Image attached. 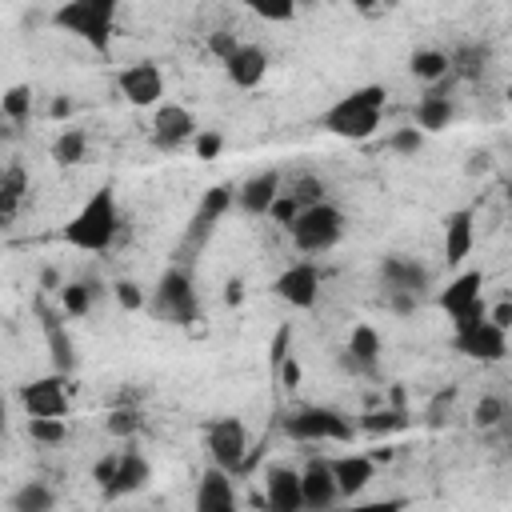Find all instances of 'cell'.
<instances>
[{
    "instance_id": "6da1fadb",
    "label": "cell",
    "mask_w": 512,
    "mask_h": 512,
    "mask_svg": "<svg viewBox=\"0 0 512 512\" xmlns=\"http://www.w3.org/2000/svg\"><path fill=\"white\" fill-rule=\"evenodd\" d=\"M384 100H388L384 84H360L320 112V128L340 140H368L384 120Z\"/></svg>"
},
{
    "instance_id": "7a4b0ae2",
    "label": "cell",
    "mask_w": 512,
    "mask_h": 512,
    "mask_svg": "<svg viewBox=\"0 0 512 512\" xmlns=\"http://www.w3.org/2000/svg\"><path fill=\"white\" fill-rule=\"evenodd\" d=\"M120 232V208H116V192L112 188H96L80 208L76 216L64 224V244L76 248V252H108L112 240Z\"/></svg>"
},
{
    "instance_id": "3957f363",
    "label": "cell",
    "mask_w": 512,
    "mask_h": 512,
    "mask_svg": "<svg viewBox=\"0 0 512 512\" xmlns=\"http://www.w3.org/2000/svg\"><path fill=\"white\" fill-rule=\"evenodd\" d=\"M116 12H120V0H64L52 12V24L60 32L92 44L96 52H104L116 32Z\"/></svg>"
},
{
    "instance_id": "277c9868",
    "label": "cell",
    "mask_w": 512,
    "mask_h": 512,
    "mask_svg": "<svg viewBox=\"0 0 512 512\" xmlns=\"http://www.w3.org/2000/svg\"><path fill=\"white\" fill-rule=\"evenodd\" d=\"M288 232H292V244L300 252H308V256L332 252L344 240V212L336 204H328V200L308 204V208H300V216H296V224Z\"/></svg>"
},
{
    "instance_id": "5b68a950",
    "label": "cell",
    "mask_w": 512,
    "mask_h": 512,
    "mask_svg": "<svg viewBox=\"0 0 512 512\" xmlns=\"http://www.w3.org/2000/svg\"><path fill=\"white\" fill-rule=\"evenodd\" d=\"M284 432L300 444H324V440L348 444L352 440V424L336 408H300V412L284 416Z\"/></svg>"
},
{
    "instance_id": "8992f818",
    "label": "cell",
    "mask_w": 512,
    "mask_h": 512,
    "mask_svg": "<svg viewBox=\"0 0 512 512\" xmlns=\"http://www.w3.org/2000/svg\"><path fill=\"white\" fill-rule=\"evenodd\" d=\"M204 448H208L212 464H220L228 472H244L248 468V428H244V420H236V416L212 420L208 432H204Z\"/></svg>"
},
{
    "instance_id": "52a82bcc",
    "label": "cell",
    "mask_w": 512,
    "mask_h": 512,
    "mask_svg": "<svg viewBox=\"0 0 512 512\" xmlns=\"http://www.w3.org/2000/svg\"><path fill=\"white\" fill-rule=\"evenodd\" d=\"M452 348L476 364H496L508 356V328H500L492 316H484L472 328H456L452 332Z\"/></svg>"
},
{
    "instance_id": "ba28073f",
    "label": "cell",
    "mask_w": 512,
    "mask_h": 512,
    "mask_svg": "<svg viewBox=\"0 0 512 512\" xmlns=\"http://www.w3.org/2000/svg\"><path fill=\"white\" fill-rule=\"evenodd\" d=\"M156 312H164L172 324H192L200 316L196 292H192V276L184 268H168L156 284Z\"/></svg>"
},
{
    "instance_id": "9c48e42d",
    "label": "cell",
    "mask_w": 512,
    "mask_h": 512,
    "mask_svg": "<svg viewBox=\"0 0 512 512\" xmlns=\"http://www.w3.org/2000/svg\"><path fill=\"white\" fill-rule=\"evenodd\" d=\"M320 284H324V276H320V268L312 264V260H296V264H288L276 280H272V292L288 304V308H312L316 300H320Z\"/></svg>"
},
{
    "instance_id": "30bf717a",
    "label": "cell",
    "mask_w": 512,
    "mask_h": 512,
    "mask_svg": "<svg viewBox=\"0 0 512 512\" xmlns=\"http://www.w3.org/2000/svg\"><path fill=\"white\" fill-rule=\"evenodd\" d=\"M20 404L28 416H68V372H52V376H36L28 384H20Z\"/></svg>"
},
{
    "instance_id": "8fae6325",
    "label": "cell",
    "mask_w": 512,
    "mask_h": 512,
    "mask_svg": "<svg viewBox=\"0 0 512 512\" xmlns=\"http://www.w3.org/2000/svg\"><path fill=\"white\" fill-rule=\"evenodd\" d=\"M116 88H120V96H124L132 108H156V104H164V100H160V96H164V72H160L152 60H136V64L120 68Z\"/></svg>"
},
{
    "instance_id": "7c38bea8",
    "label": "cell",
    "mask_w": 512,
    "mask_h": 512,
    "mask_svg": "<svg viewBox=\"0 0 512 512\" xmlns=\"http://www.w3.org/2000/svg\"><path fill=\"white\" fill-rule=\"evenodd\" d=\"M196 116L184 108V104H156L152 112V144L164 148V152H176L184 144L196 140Z\"/></svg>"
},
{
    "instance_id": "4fadbf2b",
    "label": "cell",
    "mask_w": 512,
    "mask_h": 512,
    "mask_svg": "<svg viewBox=\"0 0 512 512\" xmlns=\"http://www.w3.org/2000/svg\"><path fill=\"white\" fill-rule=\"evenodd\" d=\"M264 496L272 512H300L304 508V480L292 464H272L264 472Z\"/></svg>"
},
{
    "instance_id": "5bb4252c",
    "label": "cell",
    "mask_w": 512,
    "mask_h": 512,
    "mask_svg": "<svg viewBox=\"0 0 512 512\" xmlns=\"http://www.w3.org/2000/svg\"><path fill=\"white\" fill-rule=\"evenodd\" d=\"M236 204V188H228V184H212L204 196H200V204H196V212H192V228H188V240H192V248H200L204 240H208V232L216 228V220H224V212Z\"/></svg>"
},
{
    "instance_id": "9a60e30c",
    "label": "cell",
    "mask_w": 512,
    "mask_h": 512,
    "mask_svg": "<svg viewBox=\"0 0 512 512\" xmlns=\"http://www.w3.org/2000/svg\"><path fill=\"white\" fill-rule=\"evenodd\" d=\"M300 480H304V508H332L336 500H344L336 472H332V460H324V456H312L300 468Z\"/></svg>"
},
{
    "instance_id": "2e32d148",
    "label": "cell",
    "mask_w": 512,
    "mask_h": 512,
    "mask_svg": "<svg viewBox=\"0 0 512 512\" xmlns=\"http://www.w3.org/2000/svg\"><path fill=\"white\" fill-rule=\"evenodd\" d=\"M476 244V212L472 208H456L444 216V260L456 268L472 256Z\"/></svg>"
},
{
    "instance_id": "e0dca14e",
    "label": "cell",
    "mask_w": 512,
    "mask_h": 512,
    "mask_svg": "<svg viewBox=\"0 0 512 512\" xmlns=\"http://www.w3.org/2000/svg\"><path fill=\"white\" fill-rule=\"evenodd\" d=\"M196 512H232L236 508V492H232V472L212 464L200 484H196V496H192Z\"/></svg>"
},
{
    "instance_id": "ac0fdd59",
    "label": "cell",
    "mask_w": 512,
    "mask_h": 512,
    "mask_svg": "<svg viewBox=\"0 0 512 512\" xmlns=\"http://www.w3.org/2000/svg\"><path fill=\"white\" fill-rule=\"evenodd\" d=\"M224 76H228L236 88H244V92L260 88L264 76H268V56H264V48H256V44H240V48L224 60Z\"/></svg>"
},
{
    "instance_id": "d6986e66",
    "label": "cell",
    "mask_w": 512,
    "mask_h": 512,
    "mask_svg": "<svg viewBox=\"0 0 512 512\" xmlns=\"http://www.w3.org/2000/svg\"><path fill=\"white\" fill-rule=\"evenodd\" d=\"M332 472H336L340 496L352 500V496H360L376 480V460L364 456V452H344V456H332Z\"/></svg>"
},
{
    "instance_id": "ffe728a7",
    "label": "cell",
    "mask_w": 512,
    "mask_h": 512,
    "mask_svg": "<svg viewBox=\"0 0 512 512\" xmlns=\"http://www.w3.org/2000/svg\"><path fill=\"white\" fill-rule=\"evenodd\" d=\"M436 300H440V308L456 320V316H460V312H468L476 300H484V272L468 268V272L452 276V280H448V288H444Z\"/></svg>"
},
{
    "instance_id": "44dd1931",
    "label": "cell",
    "mask_w": 512,
    "mask_h": 512,
    "mask_svg": "<svg viewBox=\"0 0 512 512\" xmlns=\"http://www.w3.org/2000/svg\"><path fill=\"white\" fill-rule=\"evenodd\" d=\"M380 352H384L380 332L372 324H356L352 336H348V348H344V368H352V372H376Z\"/></svg>"
},
{
    "instance_id": "7402d4cb",
    "label": "cell",
    "mask_w": 512,
    "mask_h": 512,
    "mask_svg": "<svg viewBox=\"0 0 512 512\" xmlns=\"http://www.w3.org/2000/svg\"><path fill=\"white\" fill-rule=\"evenodd\" d=\"M280 192H284V188H280V172L268 168V172H260V176H252V180H244V184L236 188V204H240L244 212H252V216H268V208H272V200H276Z\"/></svg>"
},
{
    "instance_id": "603a6c76",
    "label": "cell",
    "mask_w": 512,
    "mask_h": 512,
    "mask_svg": "<svg viewBox=\"0 0 512 512\" xmlns=\"http://www.w3.org/2000/svg\"><path fill=\"white\" fill-rule=\"evenodd\" d=\"M152 480V464L140 456V452H120V460H116V476L104 484V496H132V492H140L144 484Z\"/></svg>"
},
{
    "instance_id": "cb8c5ba5",
    "label": "cell",
    "mask_w": 512,
    "mask_h": 512,
    "mask_svg": "<svg viewBox=\"0 0 512 512\" xmlns=\"http://www.w3.org/2000/svg\"><path fill=\"white\" fill-rule=\"evenodd\" d=\"M380 276H384V288L388 292H412V296H420L424 284H428V272L416 260H408V256H388L384 268H380Z\"/></svg>"
},
{
    "instance_id": "d4e9b609",
    "label": "cell",
    "mask_w": 512,
    "mask_h": 512,
    "mask_svg": "<svg viewBox=\"0 0 512 512\" xmlns=\"http://www.w3.org/2000/svg\"><path fill=\"white\" fill-rule=\"evenodd\" d=\"M24 192H28V176L20 164H8L4 176H0V224H12L20 204H24Z\"/></svg>"
},
{
    "instance_id": "484cf974",
    "label": "cell",
    "mask_w": 512,
    "mask_h": 512,
    "mask_svg": "<svg viewBox=\"0 0 512 512\" xmlns=\"http://www.w3.org/2000/svg\"><path fill=\"white\" fill-rule=\"evenodd\" d=\"M408 72H412L416 80H424V84H436V80H444V76L452 72V56L440 52V48H416V52L408 56Z\"/></svg>"
},
{
    "instance_id": "4316f807",
    "label": "cell",
    "mask_w": 512,
    "mask_h": 512,
    "mask_svg": "<svg viewBox=\"0 0 512 512\" xmlns=\"http://www.w3.org/2000/svg\"><path fill=\"white\" fill-rule=\"evenodd\" d=\"M452 124V100L440 92H428L416 100V128L424 132H444Z\"/></svg>"
},
{
    "instance_id": "83f0119b",
    "label": "cell",
    "mask_w": 512,
    "mask_h": 512,
    "mask_svg": "<svg viewBox=\"0 0 512 512\" xmlns=\"http://www.w3.org/2000/svg\"><path fill=\"white\" fill-rule=\"evenodd\" d=\"M84 152H88V136L80 128H60V136L52 140V160L64 164V168L68 164H80Z\"/></svg>"
},
{
    "instance_id": "f1b7e54d",
    "label": "cell",
    "mask_w": 512,
    "mask_h": 512,
    "mask_svg": "<svg viewBox=\"0 0 512 512\" xmlns=\"http://www.w3.org/2000/svg\"><path fill=\"white\" fill-rule=\"evenodd\" d=\"M56 504V492L40 480H28L16 496H12V512H48Z\"/></svg>"
},
{
    "instance_id": "f546056e",
    "label": "cell",
    "mask_w": 512,
    "mask_h": 512,
    "mask_svg": "<svg viewBox=\"0 0 512 512\" xmlns=\"http://www.w3.org/2000/svg\"><path fill=\"white\" fill-rule=\"evenodd\" d=\"M44 332H48V348H52V364H56V372H72V364H76V352H72V340H68V332L60 328V320H44Z\"/></svg>"
},
{
    "instance_id": "4dcf8cb0",
    "label": "cell",
    "mask_w": 512,
    "mask_h": 512,
    "mask_svg": "<svg viewBox=\"0 0 512 512\" xmlns=\"http://www.w3.org/2000/svg\"><path fill=\"white\" fill-rule=\"evenodd\" d=\"M0 112H4L12 124L28 120V116H32V84H12V88H4V96H0Z\"/></svg>"
},
{
    "instance_id": "1f68e13d",
    "label": "cell",
    "mask_w": 512,
    "mask_h": 512,
    "mask_svg": "<svg viewBox=\"0 0 512 512\" xmlns=\"http://www.w3.org/2000/svg\"><path fill=\"white\" fill-rule=\"evenodd\" d=\"M28 436L36 444H64L68 424H64V416H28Z\"/></svg>"
},
{
    "instance_id": "d6a6232c",
    "label": "cell",
    "mask_w": 512,
    "mask_h": 512,
    "mask_svg": "<svg viewBox=\"0 0 512 512\" xmlns=\"http://www.w3.org/2000/svg\"><path fill=\"white\" fill-rule=\"evenodd\" d=\"M60 308L68 316H88V308H92V284H84V280L60 284Z\"/></svg>"
},
{
    "instance_id": "836d02e7",
    "label": "cell",
    "mask_w": 512,
    "mask_h": 512,
    "mask_svg": "<svg viewBox=\"0 0 512 512\" xmlns=\"http://www.w3.org/2000/svg\"><path fill=\"white\" fill-rule=\"evenodd\" d=\"M244 4L268 24H292L296 20V0H244Z\"/></svg>"
},
{
    "instance_id": "e575fe53",
    "label": "cell",
    "mask_w": 512,
    "mask_h": 512,
    "mask_svg": "<svg viewBox=\"0 0 512 512\" xmlns=\"http://www.w3.org/2000/svg\"><path fill=\"white\" fill-rule=\"evenodd\" d=\"M296 216H300V200H296L292 192H280V196L272 200V208H268V220L280 224V228H292Z\"/></svg>"
},
{
    "instance_id": "d590c367",
    "label": "cell",
    "mask_w": 512,
    "mask_h": 512,
    "mask_svg": "<svg viewBox=\"0 0 512 512\" xmlns=\"http://www.w3.org/2000/svg\"><path fill=\"white\" fill-rule=\"evenodd\" d=\"M472 420H476V428H496V424L504 420V400H500V396H484V400H476Z\"/></svg>"
},
{
    "instance_id": "8d00e7d4",
    "label": "cell",
    "mask_w": 512,
    "mask_h": 512,
    "mask_svg": "<svg viewBox=\"0 0 512 512\" xmlns=\"http://www.w3.org/2000/svg\"><path fill=\"white\" fill-rule=\"evenodd\" d=\"M192 152H196L200 160H216V156L224 152V132H216V128H200L196 140H192Z\"/></svg>"
},
{
    "instance_id": "74e56055",
    "label": "cell",
    "mask_w": 512,
    "mask_h": 512,
    "mask_svg": "<svg viewBox=\"0 0 512 512\" xmlns=\"http://www.w3.org/2000/svg\"><path fill=\"white\" fill-rule=\"evenodd\" d=\"M136 428H140V412L136 408H112L108 412V432L112 436H136Z\"/></svg>"
},
{
    "instance_id": "f35d334b",
    "label": "cell",
    "mask_w": 512,
    "mask_h": 512,
    "mask_svg": "<svg viewBox=\"0 0 512 512\" xmlns=\"http://www.w3.org/2000/svg\"><path fill=\"white\" fill-rule=\"evenodd\" d=\"M112 296H116V304H120V308H128V312L144 308V292H140V284H136V280H116V284H112Z\"/></svg>"
},
{
    "instance_id": "ab89813d",
    "label": "cell",
    "mask_w": 512,
    "mask_h": 512,
    "mask_svg": "<svg viewBox=\"0 0 512 512\" xmlns=\"http://www.w3.org/2000/svg\"><path fill=\"white\" fill-rule=\"evenodd\" d=\"M424 136H428V132H424V128H416V124H412V128H400V132L392 136V148H396V152H404V156H416V152L424 148Z\"/></svg>"
},
{
    "instance_id": "60d3db41",
    "label": "cell",
    "mask_w": 512,
    "mask_h": 512,
    "mask_svg": "<svg viewBox=\"0 0 512 512\" xmlns=\"http://www.w3.org/2000/svg\"><path fill=\"white\" fill-rule=\"evenodd\" d=\"M360 428H368V432H392V428H404V412H368L364 420H360Z\"/></svg>"
},
{
    "instance_id": "b9f144b4",
    "label": "cell",
    "mask_w": 512,
    "mask_h": 512,
    "mask_svg": "<svg viewBox=\"0 0 512 512\" xmlns=\"http://www.w3.org/2000/svg\"><path fill=\"white\" fill-rule=\"evenodd\" d=\"M236 48H240V40H236L232 32H212V36H208V52H212L220 64H224V60H228Z\"/></svg>"
},
{
    "instance_id": "7bdbcfd3",
    "label": "cell",
    "mask_w": 512,
    "mask_h": 512,
    "mask_svg": "<svg viewBox=\"0 0 512 512\" xmlns=\"http://www.w3.org/2000/svg\"><path fill=\"white\" fill-rule=\"evenodd\" d=\"M292 196L300 200V208H308V204H320V200H324V184H320V180H312V176H304V180L292 188Z\"/></svg>"
},
{
    "instance_id": "ee69618b",
    "label": "cell",
    "mask_w": 512,
    "mask_h": 512,
    "mask_svg": "<svg viewBox=\"0 0 512 512\" xmlns=\"http://www.w3.org/2000/svg\"><path fill=\"white\" fill-rule=\"evenodd\" d=\"M276 376H280L284 388H300V376H304V372H300V364H296L292 356H284V364L276 368Z\"/></svg>"
},
{
    "instance_id": "f6af8a7d",
    "label": "cell",
    "mask_w": 512,
    "mask_h": 512,
    "mask_svg": "<svg viewBox=\"0 0 512 512\" xmlns=\"http://www.w3.org/2000/svg\"><path fill=\"white\" fill-rule=\"evenodd\" d=\"M288 340H292V328L284 324V328L276 332V340H272V368H280V364H284V356H288Z\"/></svg>"
},
{
    "instance_id": "bcb514c9",
    "label": "cell",
    "mask_w": 512,
    "mask_h": 512,
    "mask_svg": "<svg viewBox=\"0 0 512 512\" xmlns=\"http://www.w3.org/2000/svg\"><path fill=\"white\" fill-rule=\"evenodd\" d=\"M116 460H120V452H116V456H104V460L92 468V480H100V488H104V484L116 476Z\"/></svg>"
},
{
    "instance_id": "7dc6e473",
    "label": "cell",
    "mask_w": 512,
    "mask_h": 512,
    "mask_svg": "<svg viewBox=\"0 0 512 512\" xmlns=\"http://www.w3.org/2000/svg\"><path fill=\"white\" fill-rule=\"evenodd\" d=\"M48 116H52V120H68V116H72V100H68V96H56L52 108H48Z\"/></svg>"
},
{
    "instance_id": "c3c4849f",
    "label": "cell",
    "mask_w": 512,
    "mask_h": 512,
    "mask_svg": "<svg viewBox=\"0 0 512 512\" xmlns=\"http://www.w3.org/2000/svg\"><path fill=\"white\" fill-rule=\"evenodd\" d=\"M488 316L500 324V328H512V304L504 300V304H496V308H488Z\"/></svg>"
},
{
    "instance_id": "681fc988",
    "label": "cell",
    "mask_w": 512,
    "mask_h": 512,
    "mask_svg": "<svg viewBox=\"0 0 512 512\" xmlns=\"http://www.w3.org/2000/svg\"><path fill=\"white\" fill-rule=\"evenodd\" d=\"M244 300V280H228V304H240Z\"/></svg>"
},
{
    "instance_id": "f907efd6",
    "label": "cell",
    "mask_w": 512,
    "mask_h": 512,
    "mask_svg": "<svg viewBox=\"0 0 512 512\" xmlns=\"http://www.w3.org/2000/svg\"><path fill=\"white\" fill-rule=\"evenodd\" d=\"M352 8H356V12H364V16H372V12H380L384 4H380V0H352Z\"/></svg>"
},
{
    "instance_id": "816d5d0a",
    "label": "cell",
    "mask_w": 512,
    "mask_h": 512,
    "mask_svg": "<svg viewBox=\"0 0 512 512\" xmlns=\"http://www.w3.org/2000/svg\"><path fill=\"white\" fill-rule=\"evenodd\" d=\"M380 4H384V8H396V4H400V0H380Z\"/></svg>"
},
{
    "instance_id": "f5cc1de1",
    "label": "cell",
    "mask_w": 512,
    "mask_h": 512,
    "mask_svg": "<svg viewBox=\"0 0 512 512\" xmlns=\"http://www.w3.org/2000/svg\"><path fill=\"white\" fill-rule=\"evenodd\" d=\"M508 104H512V84H508Z\"/></svg>"
}]
</instances>
